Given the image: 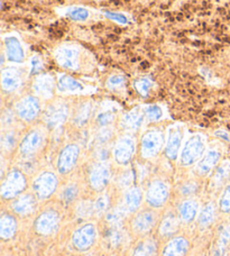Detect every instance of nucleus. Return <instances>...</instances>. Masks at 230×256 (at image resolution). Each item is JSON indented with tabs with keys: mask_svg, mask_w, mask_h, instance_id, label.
<instances>
[{
	"mask_svg": "<svg viewBox=\"0 0 230 256\" xmlns=\"http://www.w3.org/2000/svg\"><path fill=\"white\" fill-rule=\"evenodd\" d=\"M206 143L204 137L201 135H193L186 140L181 152V164L184 166H192V164L200 161L204 155Z\"/></svg>",
	"mask_w": 230,
	"mask_h": 256,
	"instance_id": "1",
	"label": "nucleus"
},
{
	"mask_svg": "<svg viewBox=\"0 0 230 256\" xmlns=\"http://www.w3.org/2000/svg\"><path fill=\"white\" fill-rule=\"evenodd\" d=\"M55 61L66 70L76 71L80 68V50L76 45H61L53 53Z\"/></svg>",
	"mask_w": 230,
	"mask_h": 256,
	"instance_id": "2",
	"label": "nucleus"
},
{
	"mask_svg": "<svg viewBox=\"0 0 230 256\" xmlns=\"http://www.w3.org/2000/svg\"><path fill=\"white\" fill-rule=\"evenodd\" d=\"M25 188L26 180L24 174L18 170H12L8 173L6 179L2 181L0 194L4 199H12L22 194Z\"/></svg>",
	"mask_w": 230,
	"mask_h": 256,
	"instance_id": "3",
	"label": "nucleus"
},
{
	"mask_svg": "<svg viewBox=\"0 0 230 256\" xmlns=\"http://www.w3.org/2000/svg\"><path fill=\"white\" fill-rule=\"evenodd\" d=\"M164 145V135L158 130H150L142 137L140 150L142 158H150L156 156Z\"/></svg>",
	"mask_w": 230,
	"mask_h": 256,
	"instance_id": "4",
	"label": "nucleus"
},
{
	"mask_svg": "<svg viewBox=\"0 0 230 256\" xmlns=\"http://www.w3.org/2000/svg\"><path fill=\"white\" fill-rule=\"evenodd\" d=\"M58 188V179L53 173L44 172L36 178L33 189L40 199H48Z\"/></svg>",
	"mask_w": 230,
	"mask_h": 256,
	"instance_id": "5",
	"label": "nucleus"
},
{
	"mask_svg": "<svg viewBox=\"0 0 230 256\" xmlns=\"http://www.w3.org/2000/svg\"><path fill=\"white\" fill-rule=\"evenodd\" d=\"M135 153V140L130 135L122 136L114 148V158L119 164L130 163Z\"/></svg>",
	"mask_w": 230,
	"mask_h": 256,
	"instance_id": "6",
	"label": "nucleus"
},
{
	"mask_svg": "<svg viewBox=\"0 0 230 256\" xmlns=\"http://www.w3.org/2000/svg\"><path fill=\"white\" fill-rule=\"evenodd\" d=\"M80 154L79 146L76 144H70L64 148L58 158V170L61 174H66L71 172L72 168L76 166L78 158Z\"/></svg>",
	"mask_w": 230,
	"mask_h": 256,
	"instance_id": "7",
	"label": "nucleus"
},
{
	"mask_svg": "<svg viewBox=\"0 0 230 256\" xmlns=\"http://www.w3.org/2000/svg\"><path fill=\"white\" fill-rule=\"evenodd\" d=\"M40 110L38 99L34 96H27L16 104V112L20 120L25 122L34 120Z\"/></svg>",
	"mask_w": 230,
	"mask_h": 256,
	"instance_id": "8",
	"label": "nucleus"
},
{
	"mask_svg": "<svg viewBox=\"0 0 230 256\" xmlns=\"http://www.w3.org/2000/svg\"><path fill=\"white\" fill-rule=\"evenodd\" d=\"M96 240V228L91 224L80 227L72 237V243L80 252H86L92 248Z\"/></svg>",
	"mask_w": 230,
	"mask_h": 256,
	"instance_id": "9",
	"label": "nucleus"
},
{
	"mask_svg": "<svg viewBox=\"0 0 230 256\" xmlns=\"http://www.w3.org/2000/svg\"><path fill=\"white\" fill-rule=\"evenodd\" d=\"M4 56L8 62L22 63L25 60V50L20 40L15 35H8L4 38Z\"/></svg>",
	"mask_w": 230,
	"mask_h": 256,
	"instance_id": "10",
	"label": "nucleus"
},
{
	"mask_svg": "<svg viewBox=\"0 0 230 256\" xmlns=\"http://www.w3.org/2000/svg\"><path fill=\"white\" fill-rule=\"evenodd\" d=\"M146 198L147 202H148L152 207H162V206L166 202V200L168 198V184L160 180L153 181L150 184L148 189H147Z\"/></svg>",
	"mask_w": 230,
	"mask_h": 256,
	"instance_id": "11",
	"label": "nucleus"
},
{
	"mask_svg": "<svg viewBox=\"0 0 230 256\" xmlns=\"http://www.w3.org/2000/svg\"><path fill=\"white\" fill-rule=\"evenodd\" d=\"M68 116V108L66 104L58 102L46 109L44 122L50 128H56L66 122Z\"/></svg>",
	"mask_w": 230,
	"mask_h": 256,
	"instance_id": "12",
	"label": "nucleus"
},
{
	"mask_svg": "<svg viewBox=\"0 0 230 256\" xmlns=\"http://www.w3.org/2000/svg\"><path fill=\"white\" fill-rule=\"evenodd\" d=\"M110 179V168L104 163H99L92 168L90 172V184L96 191L104 190Z\"/></svg>",
	"mask_w": 230,
	"mask_h": 256,
	"instance_id": "13",
	"label": "nucleus"
},
{
	"mask_svg": "<svg viewBox=\"0 0 230 256\" xmlns=\"http://www.w3.org/2000/svg\"><path fill=\"white\" fill-rule=\"evenodd\" d=\"M58 225V216L56 212H45L40 214L38 218L35 222V230L40 235H48L53 232Z\"/></svg>",
	"mask_w": 230,
	"mask_h": 256,
	"instance_id": "14",
	"label": "nucleus"
},
{
	"mask_svg": "<svg viewBox=\"0 0 230 256\" xmlns=\"http://www.w3.org/2000/svg\"><path fill=\"white\" fill-rule=\"evenodd\" d=\"M54 86V79L50 74H40L35 78L33 82L34 92L36 94V96H38V97L43 99L52 98Z\"/></svg>",
	"mask_w": 230,
	"mask_h": 256,
	"instance_id": "15",
	"label": "nucleus"
},
{
	"mask_svg": "<svg viewBox=\"0 0 230 256\" xmlns=\"http://www.w3.org/2000/svg\"><path fill=\"white\" fill-rule=\"evenodd\" d=\"M222 158V153L218 148H210L196 164V171L200 176H206L214 170Z\"/></svg>",
	"mask_w": 230,
	"mask_h": 256,
	"instance_id": "16",
	"label": "nucleus"
},
{
	"mask_svg": "<svg viewBox=\"0 0 230 256\" xmlns=\"http://www.w3.org/2000/svg\"><path fill=\"white\" fill-rule=\"evenodd\" d=\"M145 117H146L145 109L137 107V108L132 109L130 112H128L122 116L120 120V125L124 130L134 132V130H140L142 127Z\"/></svg>",
	"mask_w": 230,
	"mask_h": 256,
	"instance_id": "17",
	"label": "nucleus"
},
{
	"mask_svg": "<svg viewBox=\"0 0 230 256\" xmlns=\"http://www.w3.org/2000/svg\"><path fill=\"white\" fill-rule=\"evenodd\" d=\"M183 134L181 128L173 127L168 132V137L166 140V146H165V154L166 156L174 161L176 160L178 155V150L181 148Z\"/></svg>",
	"mask_w": 230,
	"mask_h": 256,
	"instance_id": "18",
	"label": "nucleus"
},
{
	"mask_svg": "<svg viewBox=\"0 0 230 256\" xmlns=\"http://www.w3.org/2000/svg\"><path fill=\"white\" fill-rule=\"evenodd\" d=\"M20 72L15 68H4L2 72V86L7 92H14L22 86Z\"/></svg>",
	"mask_w": 230,
	"mask_h": 256,
	"instance_id": "19",
	"label": "nucleus"
},
{
	"mask_svg": "<svg viewBox=\"0 0 230 256\" xmlns=\"http://www.w3.org/2000/svg\"><path fill=\"white\" fill-rule=\"evenodd\" d=\"M42 135L38 130H33L27 134L24 140H22L20 150V153L25 156H28V155L34 154L36 150L40 148V144H42Z\"/></svg>",
	"mask_w": 230,
	"mask_h": 256,
	"instance_id": "20",
	"label": "nucleus"
},
{
	"mask_svg": "<svg viewBox=\"0 0 230 256\" xmlns=\"http://www.w3.org/2000/svg\"><path fill=\"white\" fill-rule=\"evenodd\" d=\"M156 222V217L153 212H144L137 214L135 217L134 222H132V228L136 232L140 234H145V232H150L152 228L154 227Z\"/></svg>",
	"mask_w": 230,
	"mask_h": 256,
	"instance_id": "21",
	"label": "nucleus"
},
{
	"mask_svg": "<svg viewBox=\"0 0 230 256\" xmlns=\"http://www.w3.org/2000/svg\"><path fill=\"white\" fill-rule=\"evenodd\" d=\"M188 252V242L183 237H176L170 240L163 250L162 256H186Z\"/></svg>",
	"mask_w": 230,
	"mask_h": 256,
	"instance_id": "22",
	"label": "nucleus"
},
{
	"mask_svg": "<svg viewBox=\"0 0 230 256\" xmlns=\"http://www.w3.org/2000/svg\"><path fill=\"white\" fill-rule=\"evenodd\" d=\"M58 88L61 92H70L76 94L84 91V84L76 80L74 78L68 74H60L58 79Z\"/></svg>",
	"mask_w": 230,
	"mask_h": 256,
	"instance_id": "23",
	"label": "nucleus"
},
{
	"mask_svg": "<svg viewBox=\"0 0 230 256\" xmlns=\"http://www.w3.org/2000/svg\"><path fill=\"white\" fill-rule=\"evenodd\" d=\"M12 208L18 214H24V216L30 214L34 212L36 208V200L30 194L22 196L17 200H15V202L12 204Z\"/></svg>",
	"mask_w": 230,
	"mask_h": 256,
	"instance_id": "24",
	"label": "nucleus"
},
{
	"mask_svg": "<svg viewBox=\"0 0 230 256\" xmlns=\"http://www.w3.org/2000/svg\"><path fill=\"white\" fill-rule=\"evenodd\" d=\"M17 224L12 216H2L0 219V237L2 240H10L16 234Z\"/></svg>",
	"mask_w": 230,
	"mask_h": 256,
	"instance_id": "25",
	"label": "nucleus"
},
{
	"mask_svg": "<svg viewBox=\"0 0 230 256\" xmlns=\"http://www.w3.org/2000/svg\"><path fill=\"white\" fill-rule=\"evenodd\" d=\"M142 191L138 188H132L128 190L124 198V202H125V209L128 212H136L140 208L142 202Z\"/></svg>",
	"mask_w": 230,
	"mask_h": 256,
	"instance_id": "26",
	"label": "nucleus"
},
{
	"mask_svg": "<svg viewBox=\"0 0 230 256\" xmlns=\"http://www.w3.org/2000/svg\"><path fill=\"white\" fill-rule=\"evenodd\" d=\"M63 15L73 22H86L89 20L91 14L89 12V9H86L84 7L73 6V7L66 8V10L63 12Z\"/></svg>",
	"mask_w": 230,
	"mask_h": 256,
	"instance_id": "27",
	"label": "nucleus"
},
{
	"mask_svg": "<svg viewBox=\"0 0 230 256\" xmlns=\"http://www.w3.org/2000/svg\"><path fill=\"white\" fill-rule=\"evenodd\" d=\"M180 217L183 222H191L198 214V204L193 200H186L180 206Z\"/></svg>",
	"mask_w": 230,
	"mask_h": 256,
	"instance_id": "28",
	"label": "nucleus"
},
{
	"mask_svg": "<svg viewBox=\"0 0 230 256\" xmlns=\"http://www.w3.org/2000/svg\"><path fill=\"white\" fill-rule=\"evenodd\" d=\"M180 226V219L176 216H168L164 219L160 226V234L163 236H171L178 232Z\"/></svg>",
	"mask_w": 230,
	"mask_h": 256,
	"instance_id": "29",
	"label": "nucleus"
},
{
	"mask_svg": "<svg viewBox=\"0 0 230 256\" xmlns=\"http://www.w3.org/2000/svg\"><path fill=\"white\" fill-rule=\"evenodd\" d=\"M230 178V161H224L216 168L212 178V184L214 186H222Z\"/></svg>",
	"mask_w": 230,
	"mask_h": 256,
	"instance_id": "30",
	"label": "nucleus"
},
{
	"mask_svg": "<svg viewBox=\"0 0 230 256\" xmlns=\"http://www.w3.org/2000/svg\"><path fill=\"white\" fill-rule=\"evenodd\" d=\"M132 256H158V245L153 240H145L135 248Z\"/></svg>",
	"mask_w": 230,
	"mask_h": 256,
	"instance_id": "31",
	"label": "nucleus"
},
{
	"mask_svg": "<svg viewBox=\"0 0 230 256\" xmlns=\"http://www.w3.org/2000/svg\"><path fill=\"white\" fill-rule=\"evenodd\" d=\"M92 115V104L86 102L79 108V110L76 114L74 124L76 126H84L89 122Z\"/></svg>",
	"mask_w": 230,
	"mask_h": 256,
	"instance_id": "32",
	"label": "nucleus"
},
{
	"mask_svg": "<svg viewBox=\"0 0 230 256\" xmlns=\"http://www.w3.org/2000/svg\"><path fill=\"white\" fill-rule=\"evenodd\" d=\"M126 209L114 208L107 214V222L112 227H119L126 216Z\"/></svg>",
	"mask_w": 230,
	"mask_h": 256,
	"instance_id": "33",
	"label": "nucleus"
},
{
	"mask_svg": "<svg viewBox=\"0 0 230 256\" xmlns=\"http://www.w3.org/2000/svg\"><path fill=\"white\" fill-rule=\"evenodd\" d=\"M214 214L216 210L212 204H206V207L202 209V212H200L199 216V224L202 226H209L211 222H214Z\"/></svg>",
	"mask_w": 230,
	"mask_h": 256,
	"instance_id": "34",
	"label": "nucleus"
},
{
	"mask_svg": "<svg viewBox=\"0 0 230 256\" xmlns=\"http://www.w3.org/2000/svg\"><path fill=\"white\" fill-rule=\"evenodd\" d=\"M153 81L150 78H142V79H138L134 82L135 89L142 97H147L148 96L150 89L153 88Z\"/></svg>",
	"mask_w": 230,
	"mask_h": 256,
	"instance_id": "35",
	"label": "nucleus"
},
{
	"mask_svg": "<svg viewBox=\"0 0 230 256\" xmlns=\"http://www.w3.org/2000/svg\"><path fill=\"white\" fill-rule=\"evenodd\" d=\"M145 115L150 122H158L163 117V109L158 104H150L145 108Z\"/></svg>",
	"mask_w": 230,
	"mask_h": 256,
	"instance_id": "36",
	"label": "nucleus"
},
{
	"mask_svg": "<svg viewBox=\"0 0 230 256\" xmlns=\"http://www.w3.org/2000/svg\"><path fill=\"white\" fill-rule=\"evenodd\" d=\"M112 130L110 127H102L96 136V143L98 146H104L112 138Z\"/></svg>",
	"mask_w": 230,
	"mask_h": 256,
	"instance_id": "37",
	"label": "nucleus"
},
{
	"mask_svg": "<svg viewBox=\"0 0 230 256\" xmlns=\"http://www.w3.org/2000/svg\"><path fill=\"white\" fill-rule=\"evenodd\" d=\"M114 120V114L112 110H110V109L102 110L100 114H98V116H96V122H98V125L101 127H107L109 125H112Z\"/></svg>",
	"mask_w": 230,
	"mask_h": 256,
	"instance_id": "38",
	"label": "nucleus"
},
{
	"mask_svg": "<svg viewBox=\"0 0 230 256\" xmlns=\"http://www.w3.org/2000/svg\"><path fill=\"white\" fill-rule=\"evenodd\" d=\"M76 212L81 217H89L94 212V204H91V201H82L78 204Z\"/></svg>",
	"mask_w": 230,
	"mask_h": 256,
	"instance_id": "39",
	"label": "nucleus"
},
{
	"mask_svg": "<svg viewBox=\"0 0 230 256\" xmlns=\"http://www.w3.org/2000/svg\"><path fill=\"white\" fill-rule=\"evenodd\" d=\"M126 84V78L120 74H114L107 80V86L110 89H119Z\"/></svg>",
	"mask_w": 230,
	"mask_h": 256,
	"instance_id": "40",
	"label": "nucleus"
},
{
	"mask_svg": "<svg viewBox=\"0 0 230 256\" xmlns=\"http://www.w3.org/2000/svg\"><path fill=\"white\" fill-rule=\"evenodd\" d=\"M109 207V198L107 196H101L94 202V212L101 214L106 212Z\"/></svg>",
	"mask_w": 230,
	"mask_h": 256,
	"instance_id": "41",
	"label": "nucleus"
},
{
	"mask_svg": "<svg viewBox=\"0 0 230 256\" xmlns=\"http://www.w3.org/2000/svg\"><path fill=\"white\" fill-rule=\"evenodd\" d=\"M219 207L222 212H230V186H227L219 201Z\"/></svg>",
	"mask_w": 230,
	"mask_h": 256,
	"instance_id": "42",
	"label": "nucleus"
},
{
	"mask_svg": "<svg viewBox=\"0 0 230 256\" xmlns=\"http://www.w3.org/2000/svg\"><path fill=\"white\" fill-rule=\"evenodd\" d=\"M104 16L108 18V20H112V22H117V24L120 25H127L130 24V20H128V17H126L124 14L120 12H104Z\"/></svg>",
	"mask_w": 230,
	"mask_h": 256,
	"instance_id": "43",
	"label": "nucleus"
},
{
	"mask_svg": "<svg viewBox=\"0 0 230 256\" xmlns=\"http://www.w3.org/2000/svg\"><path fill=\"white\" fill-rule=\"evenodd\" d=\"M16 146V136L12 132H8L2 136V148L7 150H12Z\"/></svg>",
	"mask_w": 230,
	"mask_h": 256,
	"instance_id": "44",
	"label": "nucleus"
},
{
	"mask_svg": "<svg viewBox=\"0 0 230 256\" xmlns=\"http://www.w3.org/2000/svg\"><path fill=\"white\" fill-rule=\"evenodd\" d=\"M132 181H134V173L130 170L124 172L118 180L119 186H120L122 188H128V186L132 184Z\"/></svg>",
	"mask_w": 230,
	"mask_h": 256,
	"instance_id": "45",
	"label": "nucleus"
},
{
	"mask_svg": "<svg viewBox=\"0 0 230 256\" xmlns=\"http://www.w3.org/2000/svg\"><path fill=\"white\" fill-rule=\"evenodd\" d=\"M43 70V61L40 60L38 56H34L30 58V73L32 74H38Z\"/></svg>",
	"mask_w": 230,
	"mask_h": 256,
	"instance_id": "46",
	"label": "nucleus"
},
{
	"mask_svg": "<svg viewBox=\"0 0 230 256\" xmlns=\"http://www.w3.org/2000/svg\"><path fill=\"white\" fill-rule=\"evenodd\" d=\"M78 194V189L76 186H68L63 191V199L66 201V202H71L76 199V196Z\"/></svg>",
	"mask_w": 230,
	"mask_h": 256,
	"instance_id": "47",
	"label": "nucleus"
},
{
	"mask_svg": "<svg viewBox=\"0 0 230 256\" xmlns=\"http://www.w3.org/2000/svg\"><path fill=\"white\" fill-rule=\"evenodd\" d=\"M219 243L224 245H230V222H228L226 226L222 228V232H220V240Z\"/></svg>",
	"mask_w": 230,
	"mask_h": 256,
	"instance_id": "48",
	"label": "nucleus"
},
{
	"mask_svg": "<svg viewBox=\"0 0 230 256\" xmlns=\"http://www.w3.org/2000/svg\"><path fill=\"white\" fill-rule=\"evenodd\" d=\"M109 155H110L109 150L106 148L104 145V146H98V148H96V156L101 163L107 161V160L109 158Z\"/></svg>",
	"mask_w": 230,
	"mask_h": 256,
	"instance_id": "49",
	"label": "nucleus"
},
{
	"mask_svg": "<svg viewBox=\"0 0 230 256\" xmlns=\"http://www.w3.org/2000/svg\"><path fill=\"white\" fill-rule=\"evenodd\" d=\"M122 238L120 232H119L118 227H114V230L110 232L109 234V240L112 242V245H118L119 242Z\"/></svg>",
	"mask_w": 230,
	"mask_h": 256,
	"instance_id": "50",
	"label": "nucleus"
},
{
	"mask_svg": "<svg viewBox=\"0 0 230 256\" xmlns=\"http://www.w3.org/2000/svg\"><path fill=\"white\" fill-rule=\"evenodd\" d=\"M214 256H226L227 255V246L222 243H218L217 248H214Z\"/></svg>",
	"mask_w": 230,
	"mask_h": 256,
	"instance_id": "51",
	"label": "nucleus"
},
{
	"mask_svg": "<svg viewBox=\"0 0 230 256\" xmlns=\"http://www.w3.org/2000/svg\"><path fill=\"white\" fill-rule=\"evenodd\" d=\"M196 190V186L193 184H186L182 186V192H183V194H186V196L192 194Z\"/></svg>",
	"mask_w": 230,
	"mask_h": 256,
	"instance_id": "52",
	"label": "nucleus"
},
{
	"mask_svg": "<svg viewBox=\"0 0 230 256\" xmlns=\"http://www.w3.org/2000/svg\"><path fill=\"white\" fill-rule=\"evenodd\" d=\"M214 135L217 136V137H220V138L224 140H227V142L230 140V136H229V134H228L226 130H217V132H214Z\"/></svg>",
	"mask_w": 230,
	"mask_h": 256,
	"instance_id": "53",
	"label": "nucleus"
}]
</instances>
